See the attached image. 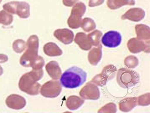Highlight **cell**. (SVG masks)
<instances>
[{
  "label": "cell",
  "instance_id": "obj_22",
  "mask_svg": "<svg viewBox=\"0 0 150 113\" xmlns=\"http://www.w3.org/2000/svg\"><path fill=\"white\" fill-rule=\"evenodd\" d=\"M105 0H90L88 6L90 7H93L100 5L104 3Z\"/></svg>",
  "mask_w": 150,
  "mask_h": 113
},
{
  "label": "cell",
  "instance_id": "obj_17",
  "mask_svg": "<svg viewBox=\"0 0 150 113\" xmlns=\"http://www.w3.org/2000/svg\"><path fill=\"white\" fill-rule=\"evenodd\" d=\"M80 101L79 97L76 96H70L68 98L67 101V106L68 109L70 110H76L82 104Z\"/></svg>",
  "mask_w": 150,
  "mask_h": 113
},
{
  "label": "cell",
  "instance_id": "obj_23",
  "mask_svg": "<svg viewBox=\"0 0 150 113\" xmlns=\"http://www.w3.org/2000/svg\"><path fill=\"white\" fill-rule=\"evenodd\" d=\"M79 0H63L64 6L68 7H71Z\"/></svg>",
  "mask_w": 150,
  "mask_h": 113
},
{
  "label": "cell",
  "instance_id": "obj_16",
  "mask_svg": "<svg viewBox=\"0 0 150 113\" xmlns=\"http://www.w3.org/2000/svg\"><path fill=\"white\" fill-rule=\"evenodd\" d=\"M135 29L137 38L143 40L149 39L150 28L143 25H139L136 26Z\"/></svg>",
  "mask_w": 150,
  "mask_h": 113
},
{
  "label": "cell",
  "instance_id": "obj_19",
  "mask_svg": "<svg viewBox=\"0 0 150 113\" xmlns=\"http://www.w3.org/2000/svg\"><path fill=\"white\" fill-rule=\"evenodd\" d=\"M13 20V17L10 13L4 10L0 11V23L8 25L11 24Z\"/></svg>",
  "mask_w": 150,
  "mask_h": 113
},
{
  "label": "cell",
  "instance_id": "obj_8",
  "mask_svg": "<svg viewBox=\"0 0 150 113\" xmlns=\"http://www.w3.org/2000/svg\"><path fill=\"white\" fill-rule=\"evenodd\" d=\"M6 102L8 107L16 110L23 109L26 103L24 98L14 94L9 96L6 98Z\"/></svg>",
  "mask_w": 150,
  "mask_h": 113
},
{
  "label": "cell",
  "instance_id": "obj_20",
  "mask_svg": "<svg viewBox=\"0 0 150 113\" xmlns=\"http://www.w3.org/2000/svg\"><path fill=\"white\" fill-rule=\"evenodd\" d=\"M25 42L22 39H18L14 41L13 44V48L17 53H21L26 48Z\"/></svg>",
  "mask_w": 150,
  "mask_h": 113
},
{
  "label": "cell",
  "instance_id": "obj_10",
  "mask_svg": "<svg viewBox=\"0 0 150 113\" xmlns=\"http://www.w3.org/2000/svg\"><path fill=\"white\" fill-rule=\"evenodd\" d=\"M54 35L56 39L65 45L71 44L74 36L73 32L67 29L56 30L54 31Z\"/></svg>",
  "mask_w": 150,
  "mask_h": 113
},
{
  "label": "cell",
  "instance_id": "obj_24",
  "mask_svg": "<svg viewBox=\"0 0 150 113\" xmlns=\"http://www.w3.org/2000/svg\"><path fill=\"white\" fill-rule=\"evenodd\" d=\"M8 60V56L5 54H0V63H3L7 62Z\"/></svg>",
  "mask_w": 150,
  "mask_h": 113
},
{
  "label": "cell",
  "instance_id": "obj_21",
  "mask_svg": "<svg viewBox=\"0 0 150 113\" xmlns=\"http://www.w3.org/2000/svg\"><path fill=\"white\" fill-rule=\"evenodd\" d=\"M102 35V33L100 31L96 30L88 35L91 43H95L96 41H99Z\"/></svg>",
  "mask_w": 150,
  "mask_h": 113
},
{
  "label": "cell",
  "instance_id": "obj_14",
  "mask_svg": "<svg viewBox=\"0 0 150 113\" xmlns=\"http://www.w3.org/2000/svg\"><path fill=\"white\" fill-rule=\"evenodd\" d=\"M45 54L50 56H60L63 52L59 47L55 43L50 42L45 45L43 48Z\"/></svg>",
  "mask_w": 150,
  "mask_h": 113
},
{
  "label": "cell",
  "instance_id": "obj_1",
  "mask_svg": "<svg viewBox=\"0 0 150 113\" xmlns=\"http://www.w3.org/2000/svg\"><path fill=\"white\" fill-rule=\"evenodd\" d=\"M28 48L22 55L20 63L25 67H32L33 69H42L45 64L43 58L38 55L39 39L36 35L31 36L27 41Z\"/></svg>",
  "mask_w": 150,
  "mask_h": 113
},
{
  "label": "cell",
  "instance_id": "obj_2",
  "mask_svg": "<svg viewBox=\"0 0 150 113\" xmlns=\"http://www.w3.org/2000/svg\"><path fill=\"white\" fill-rule=\"evenodd\" d=\"M43 74L42 69H33L31 72L23 75L18 83L20 90L31 95H38L41 85L37 81L43 77Z\"/></svg>",
  "mask_w": 150,
  "mask_h": 113
},
{
  "label": "cell",
  "instance_id": "obj_7",
  "mask_svg": "<svg viewBox=\"0 0 150 113\" xmlns=\"http://www.w3.org/2000/svg\"><path fill=\"white\" fill-rule=\"evenodd\" d=\"M121 40V36L119 32L111 31L106 32L103 36L101 41L105 46L115 48L120 45Z\"/></svg>",
  "mask_w": 150,
  "mask_h": 113
},
{
  "label": "cell",
  "instance_id": "obj_5",
  "mask_svg": "<svg viewBox=\"0 0 150 113\" xmlns=\"http://www.w3.org/2000/svg\"><path fill=\"white\" fill-rule=\"evenodd\" d=\"M86 10V7L84 3L79 2L75 5L72 8L71 15L67 21L68 25L70 28L76 29L80 27L82 18Z\"/></svg>",
  "mask_w": 150,
  "mask_h": 113
},
{
  "label": "cell",
  "instance_id": "obj_11",
  "mask_svg": "<svg viewBox=\"0 0 150 113\" xmlns=\"http://www.w3.org/2000/svg\"><path fill=\"white\" fill-rule=\"evenodd\" d=\"M145 13L143 9L139 8H131L122 16V19H128L134 22H139L144 18Z\"/></svg>",
  "mask_w": 150,
  "mask_h": 113
},
{
  "label": "cell",
  "instance_id": "obj_4",
  "mask_svg": "<svg viewBox=\"0 0 150 113\" xmlns=\"http://www.w3.org/2000/svg\"><path fill=\"white\" fill-rule=\"evenodd\" d=\"M117 81L122 88H132L139 82V76L134 70L123 68L119 69L117 73Z\"/></svg>",
  "mask_w": 150,
  "mask_h": 113
},
{
  "label": "cell",
  "instance_id": "obj_12",
  "mask_svg": "<svg viewBox=\"0 0 150 113\" xmlns=\"http://www.w3.org/2000/svg\"><path fill=\"white\" fill-rule=\"evenodd\" d=\"M45 68L47 72L52 78L58 79L60 78L62 72L57 62L51 61L46 65Z\"/></svg>",
  "mask_w": 150,
  "mask_h": 113
},
{
  "label": "cell",
  "instance_id": "obj_3",
  "mask_svg": "<svg viewBox=\"0 0 150 113\" xmlns=\"http://www.w3.org/2000/svg\"><path fill=\"white\" fill-rule=\"evenodd\" d=\"M87 73L81 69L73 67L66 71L61 77L60 81L67 88H73L81 86L85 82Z\"/></svg>",
  "mask_w": 150,
  "mask_h": 113
},
{
  "label": "cell",
  "instance_id": "obj_9",
  "mask_svg": "<svg viewBox=\"0 0 150 113\" xmlns=\"http://www.w3.org/2000/svg\"><path fill=\"white\" fill-rule=\"evenodd\" d=\"M30 6L25 2L13 1V14L20 18H27L30 15Z\"/></svg>",
  "mask_w": 150,
  "mask_h": 113
},
{
  "label": "cell",
  "instance_id": "obj_18",
  "mask_svg": "<svg viewBox=\"0 0 150 113\" xmlns=\"http://www.w3.org/2000/svg\"><path fill=\"white\" fill-rule=\"evenodd\" d=\"M82 29L87 32H89L95 29L96 27L94 21L90 18H85L81 22V25Z\"/></svg>",
  "mask_w": 150,
  "mask_h": 113
},
{
  "label": "cell",
  "instance_id": "obj_25",
  "mask_svg": "<svg viewBox=\"0 0 150 113\" xmlns=\"http://www.w3.org/2000/svg\"><path fill=\"white\" fill-rule=\"evenodd\" d=\"M3 69L2 67L0 65V76L3 74Z\"/></svg>",
  "mask_w": 150,
  "mask_h": 113
},
{
  "label": "cell",
  "instance_id": "obj_26",
  "mask_svg": "<svg viewBox=\"0 0 150 113\" xmlns=\"http://www.w3.org/2000/svg\"><path fill=\"white\" fill-rule=\"evenodd\" d=\"M2 1V0H0V4L1 3V2Z\"/></svg>",
  "mask_w": 150,
  "mask_h": 113
},
{
  "label": "cell",
  "instance_id": "obj_15",
  "mask_svg": "<svg viewBox=\"0 0 150 113\" xmlns=\"http://www.w3.org/2000/svg\"><path fill=\"white\" fill-rule=\"evenodd\" d=\"M107 5L111 9H116L125 5L134 6V0H108Z\"/></svg>",
  "mask_w": 150,
  "mask_h": 113
},
{
  "label": "cell",
  "instance_id": "obj_13",
  "mask_svg": "<svg viewBox=\"0 0 150 113\" xmlns=\"http://www.w3.org/2000/svg\"><path fill=\"white\" fill-rule=\"evenodd\" d=\"M74 41L83 50H88L91 48V42L88 35L84 33H78L76 35Z\"/></svg>",
  "mask_w": 150,
  "mask_h": 113
},
{
  "label": "cell",
  "instance_id": "obj_6",
  "mask_svg": "<svg viewBox=\"0 0 150 113\" xmlns=\"http://www.w3.org/2000/svg\"><path fill=\"white\" fill-rule=\"evenodd\" d=\"M62 87L58 81L51 80L45 83L41 88L40 92L43 96L48 98H54L59 95Z\"/></svg>",
  "mask_w": 150,
  "mask_h": 113
}]
</instances>
